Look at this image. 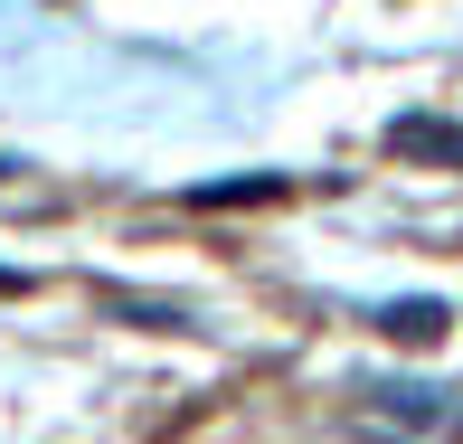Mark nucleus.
Instances as JSON below:
<instances>
[{
    "mask_svg": "<svg viewBox=\"0 0 463 444\" xmlns=\"http://www.w3.org/2000/svg\"><path fill=\"white\" fill-rule=\"evenodd\" d=\"M388 152L397 161H445V171H463V123H445V114H397L388 123Z\"/></svg>",
    "mask_w": 463,
    "mask_h": 444,
    "instance_id": "obj_1",
    "label": "nucleus"
},
{
    "mask_svg": "<svg viewBox=\"0 0 463 444\" xmlns=\"http://www.w3.org/2000/svg\"><path fill=\"white\" fill-rule=\"evenodd\" d=\"M378 331L407 341V350H435V341H445V303H388V312H378Z\"/></svg>",
    "mask_w": 463,
    "mask_h": 444,
    "instance_id": "obj_2",
    "label": "nucleus"
},
{
    "mask_svg": "<svg viewBox=\"0 0 463 444\" xmlns=\"http://www.w3.org/2000/svg\"><path fill=\"white\" fill-rule=\"evenodd\" d=\"M95 303H104V312H133L142 331H189V303H152V293H123V284H104Z\"/></svg>",
    "mask_w": 463,
    "mask_h": 444,
    "instance_id": "obj_3",
    "label": "nucleus"
},
{
    "mask_svg": "<svg viewBox=\"0 0 463 444\" xmlns=\"http://www.w3.org/2000/svg\"><path fill=\"white\" fill-rule=\"evenodd\" d=\"M10 284H19V274H0V293H10Z\"/></svg>",
    "mask_w": 463,
    "mask_h": 444,
    "instance_id": "obj_4",
    "label": "nucleus"
}]
</instances>
